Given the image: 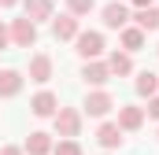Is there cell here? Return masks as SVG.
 Returning a JSON list of instances; mask_svg holds the SVG:
<instances>
[{"label":"cell","instance_id":"obj_1","mask_svg":"<svg viewBox=\"0 0 159 155\" xmlns=\"http://www.w3.org/2000/svg\"><path fill=\"white\" fill-rule=\"evenodd\" d=\"M56 129H59V137H78V129H81L78 111H70V107H59V111H56Z\"/></svg>","mask_w":159,"mask_h":155},{"label":"cell","instance_id":"obj_2","mask_svg":"<svg viewBox=\"0 0 159 155\" xmlns=\"http://www.w3.org/2000/svg\"><path fill=\"white\" fill-rule=\"evenodd\" d=\"M11 37H15V44H19V48H30V44L37 41V26H34V19H15Z\"/></svg>","mask_w":159,"mask_h":155},{"label":"cell","instance_id":"obj_3","mask_svg":"<svg viewBox=\"0 0 159 155\" xmlns=\"http://www.w3.org/2000/svg\"><path fill=\"white\" fill-rule=\"evenodd\" d=\"M78 52L85 55V59H96V55L104 52V37L93 33V30H89V33H78Z\"/></svg>","mask_w":159,"mask_h":155},{"label":"cell","instance_id":"obj_4","mask_svg":"<svg viewBox=\"0 0 159 155\" xmlns=\"http://www.w3.org/2000/svg\"><path fill=\"white\" fill-rule=\"evenodd\" d=\"M107 111H111V96L107 92H89L85 96V115L100 118V115H107Z\"/></svg>","mask_w":159,"mask_h":155},{"label":"cell","instance_id":"obj_5","mask_svg":"<svg viewBox=\"0 0 159 155\" xmlns=\"http://www.w3.org/2000/svg\"><path fill=\"white\" fill-rule=\"evenodd\" d=\"M126 22H129V11H126V4H107V7H104V26L122 30Z\"/></svg>","mask_w":159,"mask_h":155},{"label":"cell","instance_id":"obj_6","mask_svg":"<svg viewBox=\"0 0 159 155\" xmlns=\"http://www.w3.org/2000/svg\"><path fill=\"white\" fill-rule=\"evenodd\" d=\"M52 33H56L59 41H70V37H78V19H70V15L56 19V22H52Z\"/></svg>","mask_w":159,"mask_h":155},{"label":"cell","instance_id":"obj_7","mask_svg":"<svg viewBox=\"0 0 159 155\" xmlns=\"http://www.w3.org/2000/svg\"><path fill=\"white\" fill-rule=\"evenodd\" d=\"M56 104H59V100H56L52 92H37L30 107H34V115H41V118H48V115H56Z\"/></svg>","mask_w":159,"mask_h":155},{"label":"cell","instance_id":"obj_8","mask_svg":"<svg viewBox=\"0 0 159 155\" xmlns=\"http://www.w3.org/2000/svg\"><path fill=\"white\" fill-rule=\"evenodd\" d=\"M141 122H144L141 107H119V126L122 129H141Z\"/></svg>","mask_w":159,"mask_h":155},{"label":"cell","instance_id":"obj_9","mask_svg":"<svg viewBox=\"0 0 159 155\" xmlns=\"http://www.w3.org/2000/svg\"><path fill=\"white\" fill-rule=\"evenodd\" d=\"M30 78H34V81H48V78H52V59H48V55H34V59H30Z\"/></svg>","mask_w":159,"mask_h":155},{"label":"cell","instance_id":"obj_10","mask_svg":"<svg viewBox=\"0 0 159 155\" xmlns=\"http://www.w3.org/2000/svg\"><path fill=\"white\" fill-rule=\"evenodd\" d=\"M19 89H22L19 70H0V96H15Z\"/></svg>","mask_w":159,"mask_h":155},{"label":"cell","instance_id":"obj_11","mask_svg":"<svg viewBox=\"0 0 159 155\" xmlns=\"http://www.w3.org/2000/svg\"><path fill=\"white\" fill-rule=\"evenodd\" d=\"M107 74H111V70H107V63H85V70H81V78H85L89 85H104Z\"/></svg>","mask_w":159,"mask_h":155},{"label":"cell","instance_id":"obj_12","mask_svg":"<svg viewBox=\"0 0 159 155\" xmlns=\"http://www.w3.org/2000/svg\"><path fill=\"white\" fill-rule=\"evenodd\" d=\"M100 144H104V148H119L122 144V126H115V122L100 126Z\"/></svg>","mask_w":159,"mask_h":155},{"label":"cell","instance_id":"obj_13","mask_svg":"<svg viewBox=\"0 0 159 155\" xmlns=\"http://www.w3.org/2000/svg\"><path fill=\"white\" fill-rule=\"evenodd\" d=\"M22 4H26V19H34V22L52 15V4L48 0H22Z\"/></svg>","mask_w":159,"mask_h":155},{"label":"cell","instance_id":"obj_14","mask_svg":"<svg viewBox=\"0 0 159 155\" xmlns=\"http://www.w3.org/2000/svg\"><path fill=\"white\" fill-rule=\"evenodd\" d=\"M137 26H141V30H159V11L152 7V4L137 11Z\"/></svg>","mask_w":159,"mask_h":155},{"label":"cell","instance_id":"obj_15","mask_svg":"<svg viewBox=\"0 0 159 155\" xmlns=\"http://www.w3.org/2000/svg\"><path fill=\"white\" fill-rule=\"evenodd\" d=\"M122 44H126V52H137V48L144 44V30H141V26H137V30L122 26Z\"/></svg>","mask_w":159,"mask_h":155},{"label":"cell","instance_id":"obj_16","mask_svg":"<svg viewBox=\"0 0 159 155\" xmlns=\"http://www.w3.org/2000/svg\"><path fill=\"white\" fill-rule=\"evenodd\" d=\"M48 148H52L48 133H30V140H26V152H30V155H44Z\"/></svg>","mask_w":159,"mask_h":155},{"label":"cell","instance_id":"obj_17","mask_svg":"<svg viewBox=\"0 0 159 155\" xmlns=\"http://www.w3.org/2000/svg\"><path fill=\"white\" fill-rule=\"evenodd\" d=\"M107 70H111V74H129V70H133V63H129V55H126V52H115V55L107 59Z\"/></svg>","mask_w":159,"mask_h":155},{"label":"cell","instance_id":"obj_18","mask_svg":"<svg viewBox=\"0 0 159 155\" xmlns=\"http://www.w3.org/2000/svg\"><path fill=\"white\" fill-rule=\"evenodd\" d=\"M156 89H159V78L152 74V70H144V74L137 78V92H141V96H152Z\"/></svg>","mask_w":159,"mask_h":155},{"label":"cell","instance_id":"obj_19","mask_svg":"<svg viewBox=\"0 0 159 155\" xmlns=\"http://www.w3.org/2000/svg\"><path fill=\"white\" fill-rule=\"evenodd\" d=\"M56 155H81V148L67 137V140H59V144H56Z\"/></svg>","mask_w":159,"mask_h":155},{"label":"cell","instance_id":"obj_20","mask_svg":"<svg viewBox=\"0 0 159 155\" xmlns=\"http://www.w3.org/2000/svg\"><path fill=\"white\" fill-rule=\"evenodd\" d=\"M70 4V11L74 15H85V11H93V0H67Z\"/></svg>","mask_w":159,"mask_h":155},{"label":"cell","instance_id":"obj_21","mask_svg":"<svg viewBox=\"0 0 159 155\" xmlns=\"http://www.w3.org/2000/svg\"><path fill=\"white\" fill-rule=\"evenodd\" d=\"M7 41H11V30H7V26L0 22V48H7Z\"/></svg>","mask_w":159,"mask_h":155},{"label":"cell","instance_id":"obj_22","mask_svg":"<svg viewBox=\"0 0 159 155\" xmlns=\"http://www.w3.org/2000/svg\"><path fill=\"white\" fill-rule=\"evenodd\" d=\"M148 115H152V118H159V100H152V104H148Z\"/></svg>","mask_w":159,"mask_h":155},{"label":"cell","instance_id":"obj_23","mask_svg":"<svg viewBox=\"0 0 159 155\" xmlns=\"http://www.w3.org/2000/svg\"><path fill=\"white\" fill-rule=\"evenodd\" d=\"M0 155H22L19 148H0Z\"/></svg>","mask_w":159,"mask_h":155},{"label":"cell","instance_id":"obj_24","mask_svg":"<svg viewBox=\"0 0 159 155\" xmlns=\"http://www.w3.org/2000/svg\"><path fill=\"white\" fill-rule=\"evenodd\" d=\"M133 4H137V7H148V4H152V0H133Z\"/></svg>","mask_w":159,"mask_h":155},{"label":"cell","instance_id":"obj_25","mask_svg":"<svg viewBox=\"0 0 159 155\" xmlns=\"http://www.w3.org/2000/svg\"><path fill=\"white\" fill-rule=\"evenodd\" d=\"M0 4H4V7H7V4H15V0H0Z\"/></svg>","mask_w":159,"mask_h":155}]
</instances>
